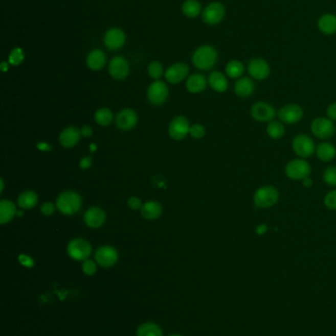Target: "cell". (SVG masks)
<instances>
[{"mask_svg":"<svg viewBox=\"0 0 336 336\" xmlns=\"http://www.w3.org/2000/svg\"><path fill=\"white\" fill-rule=\"evenodd\" d=\"M218 54L215 49L211 45H202L198 47L192 55V63L200 70H209L217 62Z\"/></svg>","mask_w":336,"mask_h":336,"instance_id":"1","label":"cell"},{"mask_svg":"<svg viewBox=\"0 0 336 336\" xmlns=\"http://www.w3.org/2000/svg\"><path fill=\"white\" fill-rule=\"evenodd\" d=\"M82 206V199L79 194L73 191H66L58 196L56 200L57 209L65 214L72 215L76 213Z\"/></svg>","mask_w":336,"mask_h":336,"instance_id":"2","label":"cell"},{"mask_svg":"<svg viewBox=\"0 0 336 336\" xmlns=\"http://www.w3.org/2000/svg\"><path fill=\"white\" fill-rule=\"evenodd\" d=\"M279 200V192L273 186H263L254 194V204L258 208H269L275 206Z\"/></svg>","mask_w":336,"mask_h":336,"instance_id":"3","label":"cell"},{"mask_svg":"<svg viewBox=\"0 0 336 336\" xmlns=\"http://www.w3.org/2000/svg\"><path fill=\"white\" fill-rule=\"evenodd\" d=\"M311 168L308 161L304 158L293 159L287 163L285 167V174L291 180H304L309 177Z\"/></svg>","mask_w":336,"mask_h":336,"instance_id":"4","label":"cell"},{"mask_svg":"<svg viewBox=\"0 0 336 336\" xmlns=\"http://www.w3.org/2000/svg\"><path fill=\"white\" fill-rule=\"evenodd\" d=\"M311 133L319 139L326 140L333 136L335 132V126L333 121L325 117H318L312 120L310 124Z\"/></svg>","mask_w":336,"mask_h":336,"instance_id":"5","label":"cell"},{"mask_svg":"<svg viewBox=\"0 0 336 336\" xmlns=\"http://www.w3.org/2000/svg\"><path fill=\"white\" fill-rule=\"evenodd\" d=\"M68 253L69 257L75 260H86L92 253V247L87 240L76 238L69 242Z\"/></svg>","mask_w":336,"mask_h":336,"instance_id":"6","label":"cell"},{"mask_svg":"<svg viewBox=\"0 0 336 336\" xmlns=\"http://www.w3.org/2000/svg\"><path fill=\"white\" fill-rule=\"evenodd\" d=\"M292 148L294 153L302 158H308L316 153V146L312 139L306 135L300 134L293 139Z\"/></svg>","mask_w":336,"mask_h":336,"instance_id":"7","label":"cell"},{"mask_svg":"<svg viewBox=\"0 0 336 336\" xmlns=\"http://www.w3.org/2000/svg\"><path fill=\"white\" fill-rule=\"evenodd\" d=\"M251 115L257 122H271L276 116L274 107L265 102H257L251 108Z\"/></svg>","mask_w":336,"mask_h":336,"instance_id":"8","label":"cell"},{"mask_svg":"<svg viewBox=\"0 0 336 336\" xmlns=\"http://www.w3.org/2000/svg\"><path fill=\"white\" fill-rule=\"evenodd\" d=\"M225 16V8L219 2H212L208 4L202 12V20L207 25L219 24Z\"/></svg>","mask_w":336,"mask_h":336,"instance_id":"9","label":"cell"},{"mask_svg":"<svg viewBox=\"0 0 336 336\" xmlns=\"http://www.w3.org/2000/svg\"><path fill=\"white\" fill-rule=\"evenodd\" d=\"M96 261L103 268H110L116 265L119 259L118 251L111 246L100 247L95 253Z\"/></svg>","mask_w":336,"mask_h":336,"instance_id":"10","label":"cell"},{"mask_svg":"<svg viewBox=\"0 0 336 336\" xmlns=\"http://www.w3.org/2000/svg\"><path fill=\"white\" fill-rule=\"evenodd\" d=\"M168 87L164 82L159 80L153 82L147 90L148 101L154 105H161L164 104L168 98Z\"/></svg>","mask_w":336,"mask_h":336,"instance_id":"11","label":"cell"},{"mask_svg":"<svg viewBox=\"0 0 336 336\" xmlns=\"http://www.w3.org/2000/svg\"><path fill=\"white\" fill-rule=\"evenodd\" d=\"M303 116L304 110L298 104H286L278 111V117L280 121L286 124H296L301 121Z\"/></svg>","mask_w":336,"mask_h":336,"instance_id":"12","label":"cell"},{"mask_svg":"<svg viewBox=\"0 0 336 336\" xmlns=\"http://www.w3.org/2000/svg\"><path fill=\"white\" fill-rule=\"evenodd\" d=\"M189 123L184 116H176L171 121L169 126V134L174 140H183L189 134Z\"/></svg>","mask_w":336,"mask_h":336,"instance_id":"13","label":"cell"},{"mask_svg":"<svg viewBox=\"0 0 336 336\" xmlns=\"http://www.w3.org/2000/svg\"><path fill=\"white\" fill-rule=\"evenodd\" d=\"M108 73L116 80H123L129 74V65L122 56L114 57L108 64Z\"/></svg>","mask_w":336,"mask_h":336,"instance_id":"14","label":"cell"},{"mask_svg":"<svg viewBox=\"0 0 336 336\" xmlns=\"http://www.w3.org/2000/svg\"><path fill=\"white\" fill-rule=\"evenodd\" d=\"M104 42L110 51H118L125 42V34L119 28L108 29L104 36Z\"/></svg>","mask_w":336,"mask_h":336,"instance_id":"15","label":"cell"},{"mask_svg":"<svg viewBox=\"0 0 336 336\" xmlns=\"http://www.w3.org/2000/svg\"><path fill=\"white\" fill-rule=\"evenodd\" d=\"M138 118L135 110L130 108L122 109L116 117V124L119 129L122 131H129L133 129L137 124Z\"/></svg>","mask_w":336,"mask_h":336,"instance_id":"16","label":"cell"},{"mask_svg":"<svg viewBox=\"0 0 336 336\" xmlns=\"http://www.w3.org/2000/svg\"><path fill=\"white\" fill-rule=\"evenodd\" d=\"M106 212L98 207H90L84 214V221L90 228H99L106 222Z\"/></svg>","mask_w":336,"mask_h":336,"instance_id":"17","label":"cell"},{"mask_svg":"<svg viewBox=\"0 0 336 336\" xmlns=\"http://www.w3.org/2000/svg\"><path fill=\"white\" fill-rule=\"evenodd\" d=\"M248 71L250 75L256 80H264L270 74L268 63L260 58H255L250 61L248 65Z\"/></svg>","mask_w":336,"mask_h":336,"instance_id":"18","label":"cell"},{"mask_svg":"<svg viewBox=\"0 0 336 336\" xmlns=\"http://www.w3.org/2000/svg\"><path fill=\"white\" fill-rule=\"evenodd\" d=\"M188 72L189 69L186 63H175L167 69L165 77L171 84H178L188 77Z\"/></svg>","mask_w":336,"mask_h":336,"instance_id":"19","label":"cell"},{"mask_svg":"<svg viewBox=\"0 0 336 336\" xmlns=\"http://www.w3.org/2000/svg\"><path fill=\"white\" fill-rule=\"evenodd\" d=\"M80 130L76 127H68L59 135V142L64 148H73L80 140Z\"/></svg>","mask_w":336,"mask_h":336,"instance_id":"20","label":"cell"},{"mask_svg":"<svg viewBox=\"0 0 336 336\" xmlns=\"http://www.w3.org/2000/svg\"><path fill=\"white\" fill-rule=\"evenodd\" d=\"M106 61H107L106 54L101 50L92 51L88 54L86 59L87 66L93 71H99L102 68H104V66L106 65Z\"/></svg>","mask_w":336,"mask_h":336,"instance_id":"21","label":"cell"},{"mask_svg":"<svg viewBox=\"0 0 336 336\" xmlns=\"http://www.w3.org/2000/svg\"><path fill=\"white\" fill-rule=\"evenodd\" d=\"M255 91V84L252 79L244 77L239 79L235 84V92L240 98H248Z\"/></svg>","mask_w":336,"mask_h":336,"instance_id":"22","label":"cell"},{"mask_svg":"<svg viewBox=\"0 0 336 336\" xmlns=\"http://www.w3.org/2000/svg\"><path fill=\"white\" fill-rule=\"evenodd\" d=\"M207 86L206 78L201 74H193L188 77L186 83L187 90L192 93H198L205 90Z\"/></svg>","mask_w":336,"mask_h":336,"instance_id":"23","label":"cell"},{"mask_svg":"<svg viewBox=\"0 0 336 336\" xmlns=\"http://www.w3.org/2000/svg\"><path fill=\"white\" fill-rule=\"evenodd\" d=\"M208 83H209L210 87L217 92H224L228 89L227 78L225 77V75L223 73L218 72V71H214L209 75Z\"/></svg>","mask_w":336,"mask_h":336,"instance_id":"24","label":"cell"},{"mask_svg":"<svg viewBox=\"0 0 336 336\" xmlns=\"http://www.w3.org/2000/svg\"><path fill=\"white\" fill-rule=\"evenodd\" d=\"M162 213V206L158 202H147L141 207V215L148 220H157Z\"/></svg>","mask_w":336,"mask_h":336,"instance_id":"25","label":"cell"},{"mask_svg":"<svg viewBox=\"0 0 336 336\" xmlns=\"http://www.w3.org/2000/svg\"><path fill=\"white\" fill-rule=\"evenodd\" d=\"M17 214L16 207L11 201L3 200L0 202V223L6 224Z\"/></svg>","mask_w":336,"mask_h":336,"instance_id":"26","label":"cell"},{"mask_svg":"<svg viewBox=\"0 0 336 336\" xmlns=\"http://www.w3.org/2000/svg\"><path fill=\"white\" fill-rule=\"evenodd\" d=\"M316 154H317V156L323 162L330 161L335 157V147L330 142H322L316 149Z\"/></svg>","mask_w":336,"mask_h":336,"instance_id":"27","label":"cell"},{"mask_svg":"<svg viewBox=\"0 0 336 336\" xmlns=\"http://www.w3.org/2000/svg\"><path fill=\"white\" fill-rule=\"evenodd\" d=\"M17 203L21 209H31L36 207L38 203V196L34 191H26L19 196Z\"/></svg>","mask_w":336,"mask_h":336,"instance_id":"28","label":"cell"},{"mask_svg":"<svg viewBox=\"0 0 336 336\" xmlns=\"http://www.w3.org/2000/svg\"><path fill=\"white\" fill-rule=\"evenodd\" d=\"M319 28L323 34L331 35L336 32V17L332 14H325L319 21Z\"/></svg>","mask_w":336,"mask_h":336,"instance_id":"29","label":"cell"},{"mask_svg":"<svg viewBox=\"0 0 336 336\" xmlns=\"http://www.w3.org/2000/svg\"><path fill=\"white\" fill-rule=\"evenodd\" d=\"M183 13L188 18H196L201 12V5L197 0H186L182 7Z\"/></svg>","mask_w":336,"mask_h":336,"instance_id":"30","label":"cell"},{"mask_svg":"<svg viewBox=\"0 0 336 336\" xmlns=\"http://www.w3.org/2000/svg\"><path fill=\"white\" fill-rule=\"evenodd\" d=\"M266 132L269 138L273 140H279L285 135V127L281 121L272 120L266 127Z\"/></svg>","mask_w":336,"mask_h":336,"instance_id":"31","label":"cell"},{"mask_svg":"<svg viewBox=\"0 0 336 336\" xmlns=\"http://www.w3.org/2000/svg\"><path fill=\"white\" fill-rule=\"evenodd\" d=\"M137 336H163L160 326L153 323L141 324L137 329Z\"/></svg>","mask_w":336,"mask_h":336,"instance_id":"32","label":"cell"},{"mask_svg":"<svg viewBox=\"0 0 336 336\" xmlns=\"http://www.w3.org/2000/svg\"><path fill=\"white\" fill-rule=\"evenodd\" d=\"M114 120L113 112L108 108H100L95 113V121L101 126H108Z\"/></svg>","mask_w":336,"mask_h":336,"instance_id":"33","label":"cell"},{"mask_svg":"<svg viewBox=\"0 0 336 336\" xmlns=\"http://www.w3.org/2000/svg\"><path fill=\"white\" fill-rule=\"evenodd\" d=\"M243 65L238 60H232L226 66V74L230 78H240L243 74Z\"/></svg>","mask_w":336,"mask_h":336,"instance_id":"34","label":"cell"},{"mask_svg":"<svg viewBox=\"0 0 336 336\" xmlns=\"http://www.w3.org/2000/svg\"><path fill=\"white\" fill-rule=\"evenodd\" d=\"M24 58H25V54H24L23 50L20 47H16L10 52L8 62H9V64L13 65V66H18L23 62Z\"/></svg>","mask_w":336,"mask_h":336,"instance_id":"35","label":"cell"},{"mask_svg":"<svg viewBox=\"0 0 336 336\" xmlns=\"http://www.w3.org/2000/svg\"><path fill=\"white\" fill-rule=\"evenodd\" d=\"M164 69L159 61H153L148 66V74L150 77L158 80L163 76Z\"/></svg>","mask_w":336,"mask_h":336,"instance_id":"36","label":"cell"},{"mask_svg":"<svg viewBox=\"0 0 336 336\" xmlns=\"http://www.w3.org/2000/svg\"><path fill=\"white\" fill-rule=\"evenodd\" d=\"M323 181L329 186H336V166H329L323 172Z\"/></svg>","mask_w":336,"mask_h":336,"instance_id":"37","label":"cell"},{"mask_svg":"<svg viewBox=\"0 0 336 336\" xmlns=\"http://www.w3.org/2000/svg\"><path fill=\"white\" fill-rule=\"evenodd\" d=\"M323 203H324V206L328 209L336 210V190L330 191L329 193L325 195V197L323 199Z\"/></svg>","mask_w":336,"mask_h":336,"instance_id":"38","label":"cell"},{"mask_svg":"<svg viewBox=\"0 0 336 336\" xmlns=\"http://www.w3.org/2000/svg\"><path fill=\"white\" fill-rule=\"evenodd\" d=\"M205 128L200 124H194L189 129V135L193 139H201L205 135Z\"/></svg>","mask_w":336,"mask_h":336,"instance_id":"39","label":"cell"},{"mask_svg":"<svg viewBox=\"0 0 336 336\" xmlns=\"http://www.w3.org/2000/svg\"><path fill=\"white\" fill-rule=\"evenodd\" d=\"M82 269H83V272H84L85 274H87V275H93V274H95L96 271H97V266H96V263H95L93 260L86 259L83 262Z\"/></svg>","mask_w":336,"mask_h":336,"instance_id":"40","label":"cell"},{"mask_svg":"<svg viewBox=\"0 0 336 336\" xmlns=\"http://www.w3.org/2000/svg\"><path fill=\"white\" fill-rule=\"evenodd\" d=\"M127 206L130 208V209H133V210H137V209H141L142 207V203H141V200L137 197H131L128 199L127 201Z\"/></svg>","mask_w":336,"mask_h":336,"instance_id":"41","label":"cell"},{"mask_svg":"<svg viewBox=\"0 0 336 336\" xmlns=\"http://www.w3.org/2000/svg\"><path fill=\"white\" fill-rule=\"evenodd\" d=\"M54 210H55V206L53 203H44L40 207V212L46 217L52 215L54 213Z\"/></svg>","mask_w":336,"mask_h":336,"instance_id":"42","label":"cell"},{"mask_svg":"<svg viewBox=\"0 0 336 336\" xmlns=\"http://www.w3.org/2000/svg\"><path fill=\"white\" fill-rule=\"evenodd\" d=\"M326 115L327 118L330 119L331 121H335L336 120V103L330 104L327 109H326Z\"/></svg>","mask_w":336,"mask_h":336,"instance_id":"43","label":"cell"},{"mask_svg":"<svg viewBox=\"0 0 336 336\" xmlns=\"http://www.w3.org/2000/svg\"><path fill=\"white\" fill-rule=\"evenodd\" d=\"M19 260H20V262L23 266H25L27 268H32L34 266V260H33V259L30 258V257H28L26 255H21L19 257Z\"/></svg>","mask_w":336,"mask_h":336,"instance_id":"44","label":"cell"},{"mask_svg":"<svg viewBox=\"0 0 336 336\" xmlns=\"http://www.w3.org/2000/svg\"><path fill=\"white\" fill-rule=\"evenodd\" d=\"M80 167L82 169H87L92 165V158L90 156H86L84 158H82L80 161Z\"/></svg>","mask_w":336,"mask_h":336,"instance_id":"45","label":"cell"},{"mask_svg":"<svg viewBox=\"0 0 336 336\" xmlns=\"http://www.w3.org/2000/svg\"><path fill=\"white\" fill-rule=\"evenodd\" d=\"M81 136L83 137H86V138H89L92 136L93 134V129L90 127V126H83L80 130Z\"/></svg>","mask_w":336,"mask_h":336,"instance_id":"46","label":"cell"},{"mask_svg":"<svg viewBox=\"0 0 336 336\" xmlns=\"http://www.w3.org/2000/svg\"><path fill=\"white\" fill-rule=\"evenodd\" d=\"M267 230H268V226L264 223H261L256 227V233L257 235H263V234L267 232Z\"/></svg>","mask_w":336,"mask_h":336,"instance_id":"47","label":"cell"},{"mask_svg":"<svg viewBox=\"0 0 336 336\" xmlns=\"http://www.w3.org/2000/svg\"><path fill=\"white\" fill-rule=\"evenodd\" d=\"M38 149H40V151H51V147L49 143L46 142H40L38 143Z\"/></svg>","mask_w":336,"mask_h":336,"instance_id":"48","label":"cell"},{"mask_svg":"<svg viewBox=\"0 0 336 336\" xmlns=\"http://www.w3.org/2000/svg\"><path fill=\"white\" fill-rule=\"evenodd\" d=\"M9 69V62H5V61H2L1 64H0V70L2 72H7Z\"/></svg>","mask_w":336,"mask_h":336,"instance_id":"49","label":"cell"},{"mask_svg":"<svg viewBox=\"0 0 336 336\" xmlns=\"http://www.w3.org/2000/svg\"><path fill=\"white\" fill-rule=\"evenodd\" d=\"M303 185H304L306 188H310V187L312 186V180H311L309 177H308V178H306V179L303 180Z\"/></svg>","mask_w":336,"mask_h":336,"instance_id":"50","label":"cell"},{"mask_svg":"<svg viewBox=\"0 0 336 336\" xmlns=\"http://www.w3.org/2000/svg\"><path fill=\"white\" fill-rule=\"evenodd\" d=\"M0 185H1V189H0V192L2 193L3 192V188H4V183H3V179L0 180Z\"/></svg>","mask_w":336,"mask_h":336,"instance_id":"51","label":"cell"},{"mask_svg":"<svg viewBox=\"0 0 336 336\" xmlns=\"http://www.w3.org/2000/svg\"><path fill=\"white\" fill-rule=\"evenodd\" d=\"M17 214H18V217H22L23 212L22 211H17Z\"/></svg>","mask_w":336,"mask_h":336,"instance_id":"52","label":"cell"},{"mask_svg":"<svg viewBox=\"0 0 336 336\" xmlns=\"http://www.w3.org/2000/svg\"><path fill=\"white\" fill-rule=\"evenodd\" d=\"M171 336H181V335H178V334H174V335H171Z\"/></svg>","mask_w":336,"mask_h":336,"instance_id":"53","label":"cell"}]
</instances>
